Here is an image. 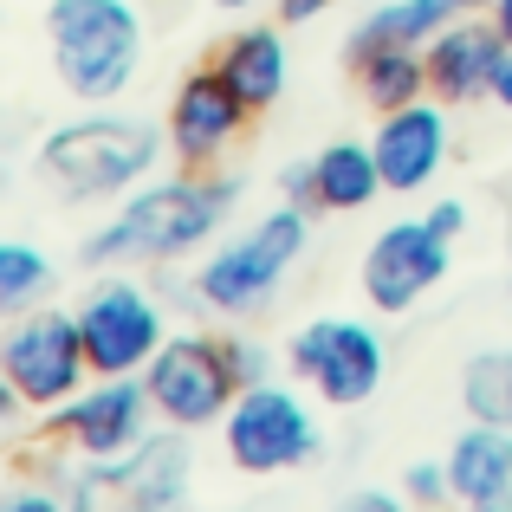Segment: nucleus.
<instances>
[{
	"instance_id": "28",
	"label": "nucleus",
	"mask_w": 512,
	"mask_h": 512,
	"mask_svg": "<svg viewBox=\"0 0 512 512\" xmlns=\"http://www.w3.org/2000/svg\"><path fill=\"white\" fill-rule=\"evenodd\" d=\"M493 104H500V111H512V46H506V65H500V78H493Z\"/></svg>"
},
{
	"instance_id": "27",
	"label": "nucleus",
	"mask_w": 512,
	"mask_h": 512,
	"mask_svg": "<svg viewBox=\"0 0 512 512\" xmlns=\"http://www.w3.org/2000/svg\"><path fill=\"white\" fill-rule=\"evenodd\" d=\"M350 506H357V512H396V506H402V487H396V493H357Z\"/></svg>"
},
{
	"instance_id": "12",
	"label": "nucleus",
	"mask_w": 512,
	"mask_h": 512,
	"mask_svg": "<svg viewBox=\"0 0 512 512\" xmlns=\"http://www.w3.org/2000/svg\"><path fill=\"white\" fill-rule=\"evenodd\" d=\"M247 124H253V111L240 104V91L214 72V59L195 65V72L169 91V111H163L175 169H221L227 150L247 137Z\"/></svg>"
},
{
	"instance_id": "23",
	"label": "nucleus",
	"mask_w": 512,
	"mask_h": 512,
	"mask_svg": "<svg viewBox=\"0 0 512 512\" xmlns=\"http://www.w3.org/2000/svg\"><path fill=\"white\" fill-rule=\"evenodd\" d=\"M227 363H234L240 389H247V383H266V376L279 370V363H273V350H266L260 338H227Z\"/></svg>"
},
{
	"instance_id": "25",
	"label": "nucleus",
	"mask_w": 512,
	"mask_h": 512,
	"mask_svg": "<svg viewBox=\"0 0 512 512\" xmlns=\"http://www.w3.org/2000/svg\"><path fill=\"white\" fill-rule=\"evenodd\" d=\"M422 214H428V227H435V234H448V240L467 234V201H454V195L448 201H428Z\"/></svg>"
},
{
	"instance_id": "9",
	"label": "nucleus",
	"mask_w": 512,
	"mask_h": 512,
	"mask_svg": "<svg viewBox=\"0 0 512 512\" xmlns=\"http://www.w3.org/2000/svg\"><path fill=\"white\" fill-rule=\"evenodd\" d=\"M286 370L331 409H363L389 376V344L363 318H312L292 331Z\"/></svg>"
},
{
	"instance_id": "13",
	"label": "nucleus",
	"mask_w": 512,
	"mask_h": 512,
	"mask_svg": "<svg viewBox=\"0 0 512 512\" xmlns=\"http://www.w3.org/2000/svg\"><path fill=\"white\" fill-rule=\"evenodd\" d=\"M370 150H376V163H383L389 195H422V188H435V175L448 169V150H454L448 104L428 91V98H415V104L376 111Z\"/></svg>"
},
{
	"instance_id": "17",
	"label": "nucleus",
	"mask_w": 512,
	"mask_h": 512,
	"mask_svg": "<svg viewBox=\"0 0 512 512\" xmlns=\"http://www.w3.org/2000/svg\"><path fill=\"white\" fill-rule=\"evenodd\" d=\"M312 182H318V208H325V214H357V208H370L376 195H389L376 150L357 143V137L325 143V150L312 156Z\"/></svg>"
},
{
	"instance_id": "7",
	"label": "nucleus",
	"mask_w": 512,
	"mask_h": 512,
	"mask_svg": "<svg viewBox=\"0 0 512 512\" xmlns=\"http://www.w3.org/2000/svg\"><path fill=\"white\" fill-rule=\"evenodd\" d=\"M143 389L156 402V422L188 428V435L221 428L240 396V376L227 363V338H214V331H169V344L143 370Z\"/></svg>"
},
{
	"instance_id": "4",
	"label": "nucleus",
	"mask_w": 512,
	"mask_h": 512,
	"mask_svg": "<svg viewBox=\"0 0 512 512\" xmlns=\"http://www.w3.org/2000/svg\"><path fill=\"white\" fill-rule=\"evenodd\" d=\"M312 247V214L279 201L266 208L260 221H247L240 234L214 240L201 253V266L188 273V299L201 312H221V318H247V312H266L279 299V286L292 279V266L305 260Z\"/></svg>"
},
{
	"instance_id": "26",
	"label": "nucleus",
	"mask_w": 512,
	"mask_h": 512,
	"mask_svg": "<svg viewBox=\"0 0 512 512\" xmlns=\"http://www.w3.org/2000/svg\"><path fill=\"white\" fill-rule=\"evenodd\" d=\"M331 7H338V0H273V20H286V26H312V20H325Z\"/></svg>"
},
{
	"instance_id": "8",
	"label": "nucleus",
	"mask_w": 512,
	"mask_h": 512,
	"mask_svg": "<svg viewBox=\"0 0 512 512\" xmlns=\"http://www.w3.org/2000/svg\"><path fill=\"white\" fill-rule=\"evenodd\" d=\"M72 312H78L85 357L98 376H143L150 357L169 344V305L130 273H104Z\"/></svg>"
},
{
	"instance_id": "2",
	"label": "nucleus",
	"mask_w": 512,
	"mask_h": 512,
	"mask_svg": "<svg viewBox=\"0 0 512 512\" xmlns=\"http://www.w3.org/2000/svg\"><path fill=\"white\" fill-rule=\"evenodd\" d=\"M163 156H169V130H156L150 117L85 104L78 117H65L39 137L33 169L72 208H91V201H124L130 188H143Z\"/></svg>"
},
{
	"instance_id": "1",
	"label": "nucleus",
	"mask_w": 512,
	"mask_h": 512,
	"mask_svg": "<svg viewBox=\"0 0 512 512\" xmlns=\"http://www.w3.org/2000/svg\"><path fill=\"white\" fill-rule=\"evenodd\" d=\"M234 201H240V175H221V169L150 175L143 188H130L117 201L111 221L78 240V260L85 266H175L221 240V227L234 221Z\"/></svg>"
},
{
	"instance_id": "6",
	"label": "nucleus",
	"mask_w": 512,
	"mask_h": 512,
	"mask_svg": "<svg viewBox=\"0 0 512 512\" xmlns=\"http://www.w3.org/2000/svg\"><path fill=\"white\" fill-rule=\"evenodd\" d=\"M85 331H78L72 305H26L0 331V383L26 402L33 415H52L59 402H72L91 383Z\"/></svg>"
},
{
	"instance_id": "31",
	"label": "nucleus",
	"mask_w": 512,
	"mask_h": 512,
	"mask_svg": "<svg viewBox=\"0 0 512 512\" xmlns=\"http://www.w3.org/2000/svg\"><path fill=\"white\" fill-rule=\"evenodd\" d=\"M506 279H512V266H506Z\"/></svg>"
},
{
	"instance_id": "21",
	"label": "nucleus",
	"mask_w": 512,
	"mask_h": 512,
	"mask_svg": "<svg viewBox=\"0 0 512 512\" xmlns=\"http://www.w3.org/2000/svg\"><path fill=\"white\" fill-rule=\"evenodd\" d=\"M59 286V266L33 247V240H0V312H26V305H46Z\"/></svg>"
},
{
	"instance_id": "3",
	"label": "nucleus",
	"mask_w": 512,
	"mask_h": 512,
	"mask_svg": "<svg viewBox=\"0 0 512 512\" xmlns=\"http://www.w3.org/2000/svg\"><path fill=\"white\" fill-rule=\"evenodd\" d=\"M143 46H150V26L137 0H46V52L65 98H124L143 72Z\"/></svg>"
},
{
	"instance_id": "10",
	"label": "nucleus",
	"mask_w": 512,
	"mask_h": 512,
	"mask_svg": "<svg viewBox=\"0 0 512 512\" xmlns=\"http://www.w3.org/2000/svg\"><path fill=\"white\" fill-rule=\"evenodd\" d=\"M156 428V402L143 376H91L72 402L46 415V435L78 461H124L143 435Z\"/></svg>"
},
{
	"instance_id": "18",
	"label": "nucleus",
	"mask_w": 512,
	"mask_h": 512,
	"mask_svg": "<svg viewBox=\"0 0 512 512\" xmlns=\"http://www.w3.org/2000/svg\"><path fill=\"white\" fill-rule=\"evenodd\" d=\"M487 13V0H383L376 13H363V26L350 33V52L363 46H428L441 26Z\"/></svg>"
},
{
	"instance_id": "29",
	"label": "nucleus",
	"mask_w": 512,
	"mask_h": 512,
	"mask_svg": "<svg viewBox=\"0 0 512 512\" xmlns=\"http://www.w3.org/2000/svg\"><path fill=\"white\" fill-rule=\"evenodd\" d=\"M487 20L500 26V39L512 46V0H487Z\"/></svg>"
},
{
	"instance_id": "20",
	"label": "nucleus",
	"mask_w": 512,
	"mask_h": 512,
	"mask_svg": "<svg viewBox=\"0 0 512 512\" xmlns=\"http://www.w3.org/2000/svg\"><path fill=\"white\" fill-rule=\"evenodd\" d=\"M461 409L467 422L512 428V344H487L461 363Z\"/></svg>"
},
{
	"instance_id": "19",
	"label": "nucleus",
	"mask_w": 512,
	"mask_h": 512,
	"mask_svg": "<svg viewBox=\"0 0 512 512\" xmlns=\"http://www.w3.org/2000/svg\"><path fill=\"white\" fill-rule=\"evenodd\" d=\"M350 72L370 111H396V104L428 98V52L422 46H363L350 52Z\"/></svg>"
},
{
	"instance_id": "16",
	"label": "nucleus",
	"mask_w": 512,
	"mask_h": 512,
	"mask_svg": "<svg viewBox=\"0 0 512 512\" xmlns=\"http://www.w3.org/2000/svg\"><path fill=\"white\" fill-rule=\"evenodd\" d=\"M448 480H454V500L474 512L512 506V428L467 422L448 448Z\"/></svg>"
},
{
	"instance_id": "24",
	"label": "nucleus",
	"mask_w": 512,
	"mask_h": 512,
	"mask_svg": "<svg viewBox=\"0 0 512 512\" xmlns=\"http://www.w3.org/2000/svg\"><path fill=\"white\" fill-rule=\"evenodd\" d=\"M279 201H292V208H305V214H325L318 208V182H312V156L292 163V169H279Z\"/></svg>"
},
{
	"instance_id": "5",
	"label": "nucleus",
	"mask_w": 512,
	"mask_h": 512,
	"mask_svg": "<svg viewBox=\"0 0 512 512\" xmlns=\"http://www.w3.org/2000/svg\"><path fill=\"white\" fill-rule=\"evenodd\" d=\"M221 448H227V461H234V474L279 480V474H299V467L318 461L325 428H318V409L299 389L266 376V383H247L234 396V409H227V422H221Z\"/></svg>"
},
{
	"instance_id": "30",
	"label": "nucleus",
	"mask_w": 512,
	"mask_h": 512,
	"mask_svg": "<svg viewBox=\"0 0 512 512\" xmlns=\"http://www.w3.org/2000/svg\"><path fill=\"white\" fill-rule=\"evenodd\" d=\"M221 13H247V7H260V0H214Z\"/></svg>"
},
{
	"instance_id": "11",
	"label": "nucleus",
	"mask_w": 512,
	"mask_h": 512,
	"mask_svg": "<svg viewBox=\"0 0 512 512\" xmlns=\"http://www.w3.org/2000/svg\"><path fill=\"white\" fill-rule=\"evenodd\" d=\"M454 266V240L428 227V214L376 227V240L363 247V305L383 318H402L448 279Z\"/></svg>"
},
{
	"instance_id": "14",
	"label": "nucleus",
	"mask_w": 512,
	"mask_h": 512,
	"mask_svg": "<svg viewBox=\"0 0 512 512\" xmlns=\"http://www.w3.org/2000/svg\"><path fill=\"white\" fill-rule=\"evenodd\" d=\"M422 52H428V91H435L441 104L493 98V78H500V65H506V39L487 13H467V20L441 26Z\"/></svg>"
},
{
	"instance_id": "15",
	"label": "nucleus",
	"mask_w": 512,
	"mask_h": 512,
	"mask_svg": "<svg viewBox=\"0 0 512 512\" xmlns=\"http://www.w3.org/2000/svg\"><path fill=\"white\" fill-rule=\"evenodd\" d=\"M214 72L240 91L253 117L273 111L292 85V52H286V20H260V26H234L214 52Z\"/></svg>"
},
{
	"instance_id": "22",
	"label": "nucleus",
	"mask_w": 512,
	"mask_h": 512,
	"mask_svg": "<svg viewBox=\"0 0 512 512\" xmlns=\"http://www.w3.org/2000/svg\"><path fill=\"white\" fill-rule=\"evenodd\" d=\"M402 500H415V506H448L454 500L448 454H441V461H409V467H402Z\"/></svg>"
}]
</instances>
